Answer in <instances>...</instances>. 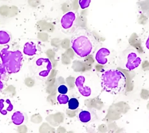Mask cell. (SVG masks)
Wrapping results in <instances>:
<instances>
[{
  "mask_svg": "<svg viewBox=\"0 0 149 133\" xmlns=\"http://www.w3.org/2000/svg\"><path fill=\"white\" fill-rule=\"evenodd\" d=\"M100 85L103 91L113 95H117L125 92L126 87V78L121 71L118 69H109L102 73Z\"/></svg>",
  "mask_w": 149,
  "mask_h": 133,
  "instance_id": "6da1fadb",
  "label": "cell"
},
{
  "mask_svg": "<svg viewBox=\"0 0 149 133\" xmlns=\"http://www.w3.org/2000/svg\"><path fill=\"white\" fill-rule=\"evenodd\" d=\"M3 66L7 72L9 73L18 72L22 65V54L19 50L15 51H8L6 48H3L0 51Z\"/></svg>",
  "mask_w": 149,
  "mask_h": 133,
  "instance_id": "7a4b0ae2",
  "label": "cell"
},
{
  "mask_svg": "<svg viewBox=\"0 0 149 133\" xmlns=\"http://www.w3.org/2000/svg\"><path fill=\"white\" fill-rule=\"evenodd\" d=\"M71 47L78 57L84 58L93 52L94 44L88 35L81 33L73 38L71 41Z\"/></svg>",
  "mask_w": 149,
  "mask_h": 133,
  "instance_id": "3957f363",
  "label": "cell"
},
{
  "mask_svg": "<svg viewBox=\"0 0 149 133\" xmlns=\"http://www.w3.org/2000/svg\"><path fill=\"white\" fill-rule=\"evenodd\" d=\"M141 63V59L134 52H131L127 57L126 67L128 71H133L138 67Z\"/></svg>",
  "mask_w": 149,
  "mask_h": 133,
  "instance_id": "277c9868",
  "label": "cell"
},
{
  "mask_svg": "<svg viewBox=\"0 0 149 133\" xmlns=\"http://www.w3.org/2000/svg\"><path fill=\"white\" fill-rule=\"evenodd\" d=\"M84 77L83 76H79L77 77L75 80V85L81 95L85 97H88L91 95V89L90 87L84 86Z\"/></svg>",
  "mask_w": 149,
  "mask_h": 133,
  "instance_id": "5b68a950",
  "label": "cell"
},
{
  "mask_svg": "<svg viewBox=\"0 0 149 133\" xmlns=\"http://www.w3.org/2000/svg\"><path fill=\"white\" fill-rule=\"evenodd\" d=\"M76 20V15L72 12L65 13L61 19V26L64 29H70L73 26L74 22Z\"/></svg>",
  "mask_w": 149,
  "mask_h": 133,
  "instance_id": "8992f818",
  "label": "cell"
},
{
  "mask_svg": "<svg viewBox=\"0 0 149 133\" xmlns=\"http://www.w3.org/2000/svg\"><path fill=\"white\" fill-rule=\"evenodd\" d=\"M111 54V52L108 49L105 48H102L99 49L95 55V60L98 64L100 65H105L108 62L107 57Z\"/></svg>",
  "mask_w": 149,
  "mask_h": 133,
  "instance_id": "52a82bcc",
  "label": "cell"
},
{
  "mask_svg": "<svg viewBox=\"0 0 149 133\" xmlns=\"http://www.w3.org/2000/svg\"><path fill=\"white\" fill-rule=\"evenodd\" d=\"M36 46L34 44L32 43H27L25 44L24 48V52L26 55L29 56H33L36 53Z\"/></svg>",
  "mask_w": 149,
  "mask_h": 133,
  "instance_id": "ba28073f",
  "label": "cell"
},
{
  "mask_svg": "<svg viewBox=\"0 0 149 133\" xmlns=\"http://www.w3.org/2000/svg\"><path fill=\"white\" fill-rule=\"evenodd\" d=\"M79 121L83 123H88L91 119V115L90 112L83 110L79 114Z\"/></svg>",
  "mask_w": 149,
  "mask_h": 133,
  "instance_id": "9c48e42d",
  "label": "cell"
},
{
  "mask_svg": "<svg viewBox=\"0 0 149 133\" xmlns=\"http://www.w3.org/2000/svg\"><path fill=\"white\" fill-rule=\"evenodd\" d=\"M12 119L15 124L20 125L21 124H22V122L24 121V116L20 112H16L13 114Z\"/></svg>",
  "mask_w": 149,
  "mask_h": 133,
  "instance_id": "30bf717a",
  "label": "cell"
},
{
  "mask_svg": "<svg viewBox=\"0 0 149 133\" xmlns=\"http://www.w3.org/2000/svg\"><path fill=\"white\" fill-rule=\"evenodd\" d=\"M10 41V36L8 33L5 31H0V44H5L9 43Z\"/></svg>",
  "mask_w": 149,
  "mask_h": 133,
  "instance_id": "8fae6325",
  "label": "cell"
},
{
  "mask_svg": "<svg viewBox=\"0 0 149 133\" xmlns=\"http://www.w3.org/2000/svg\"><path fill=\"white\" fill-rule=\"evenodd\" d=\"M68 105L70 110H76L79 107V103L76 98H71L69 100Z\"/></svg>",
  "mask_w": 149,
  "mask_h": 133,
  "instance_id": "7c38bea8",
  "label": "cell"
},
{
  "mask_svg": "<svg viewBox=\"0 0 149 133\" xmlns=\"http://www.w3.org/2000/svg\"><path fill=\"white\" fill-rule=\"evenodd\" d=\"M69 100V98L68 96L65 95V94H60L59 96L57 97V101H58V103L61 105H65L66 103H68V101Z\"/></svg>",
  "mask_w": 149,
  "mask_h": 133,
  "instance_id": "4fadbf2b",
  "label": "cell"
},
{
  "mask_svg": "<svg viewBox=\"0 0 149 133\" xmlns=\"http://www.w3.org/2000/svg\"><path fill=\"white\" fill-rule=\"evenodd\" d=\"M91 0H79V4L81 9H85L90 6Z\"/></svg>",
  "mask_w": 149,
  "mask_h": 133,
  "instance_id": "5bb4252c",
  "label": "cell"
},
{
  "mask_svg": "<svg viewBox=\"0 0 149 133\" xmlns=\"http://www.w3.org/2000/svg\"><path fill=\"white\" fill-rule=\"evenodd\" d=\"M58 91L59 93L62 94H65L67 91H68V89L65 85H61L58 87Z\"/></svg>",
  "mask_w": 149,
  "mask_h": 133,
  "instance_id": "9a60e30c",
  "label": "cell"
},
{
  "mask_svg": "<svg viewBox=\"0 0 149 133\" xmlns=\"http://www.w3.org/2000/svg\"><path fill=\"white\" fill-rule=\"evenodd\" d=\"M25 83L26 84L27 86L31 87L34 85V81L31 78H27L26 80H25Z\"/></svg>",
  "mask_w": 149,
  "mask_h": 133,
  "instance_id": "2e32d148",
  "label": "cell"
},
{
  "mask_svg": "<svg viewBox=\"0 0 149 133\" xmlns=\"http://www.w3.org/2000/svg\"><path fill=\"white\" fill-rule=\"evenodd\" d=\"M19 132H27V129L25 127V125H22V126H20L19 127Z\"/></svg>",
  "mask_w": 149,
  "mask_h": 133,
  "instance_id": "e0dca14e",
  "label": "cell"
},
{
  "mask_svg": "<svg viewBox=\"0 0 149 133\" xmlns=\"http://www.w3.org/2000/svg\"><path fill=\"white\" fill-rule=\"evenodd\" d=\"M145 45H146V47L148 49V50H149V36L148 37V39L146 41V44H145Z\"/></svg>",
  "mask_w": 149,
  "mask_h": 133,
  "instance_id": "ac0fdd59",
  "label": "cell"
},
{
  "mask_svg": "<svg viewBox=\"0 0 149 133\" xmlns=\"http://www.w3.org/2000/svg\"><path fill=\"white\" fill-rule=\"evenodd\" d=\"M3 87V84L1 81V80H0V89H1Z\"/></svg>",
  "mask_w": 149,
  "mask_h": 133,
  "instance_id": "d6986e66",
  "label": "cell"
}]
</instances>
